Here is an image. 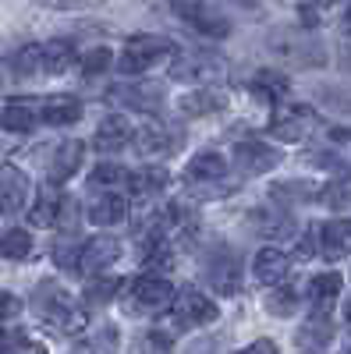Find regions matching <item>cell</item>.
<instances>
[{"mask_svg": "<svg viewBox=\"0 0 351 354\" xmlns=\"http://www.w3.org/2000/svg\"><path fill=\"white\" fill-rule=\"evenodd\" d=\"M64 202H68V195H64V192H57V188H50V185H46V188H39V195L33 198V205H28L25 220L33 223V227H39V230L61 227Z\"/></svg>", "mask_w": 351, "mask_h": 354, "instance_id": "e0dca14e", "label": "cell"}, {"mask_svg": "<svg viewBox=\"0 0 351 354\" xmlns=\"http://www.w3.org/2000/svg\"><path fill=\"white\" fill-rule=\"evenodd\" d=\"M121 290H125V277H93V280H85V290H82V301L89 305V308H100L114 298H121Z\"/></svg>", "mask_w": 351, "mask_h": 354, "instance_id": "f546056e", "label": "cell"}, {"mask_svg": "<svg viewBox=\"0 0 351 354\" xmlns=\"http://www.w3.org/2000/svg\"><path fill=\"white\" fill-rule=\"evenodd\" d=\"M0 354H50V347L28 330H4L0 333Z\"/></svg>", "mask_w": 351, "mask_h": 354, "instance_id": "1f68e13d", "label": "cell"}, {"mask_svg": "<svg viewBox=\"0 0 351 354\" xmlns=\"http://www.w3.org/2000/svg\"><path fill=\"white\" fill-rule=\"evenodd\" d=\"M33 252H36L33 230H25V227H8V230H0V259L25 262V259H33Z\"/></svg>", "mask_w": 351, "mask_h": 354, "instance_id": "f1b7e54d", "label": "cell"}, {"mask_svg": "<svg viewBox=\"0 0 351 354\" xmlns=\"http://www.w3.org/2000/svg\"><path fill=\"white\" fill-rule=\"evenodd\" d=\"M298 305H302V294L295 290V287H273V290H267V298H262V308H267L270 315H277V319H287V315H295L298 312Z\"/></svg>", "mask_w": 351, "mask_h": 354, "instance_id": "d6a6232c", "label": "cell"}, {"mask_svg": "<svg viewBox=\"0 0 351 354\" xmlns=\"http://www.w3.org/2000/svg\"><path fill=\"white\" fill-rule=\"evenodd\" d=\"M174 15L185 18L195 32L210 36V39H227L231 36V18L213 4H174Z\"/></svg>", "mask_w": 351, "mask_h": 354, "instance_id": "7c38bea8", "label": "cell"}, {"mask_svg": "<svg viewBox=\"0 0 351 354\" xmlns=\"http://www.w3.org/2000/svg\"><path fill=\"white\" fill-rule=\"evenodd\" d=\"M132 138H135V124L128 121V113H107L96 124L93 145L100 153H121V149L132 145Z\"/></svg>", "mask_w": 351, "mask_h": 354, "instance_id": "9a60e30c", "label": "cell"}, {"mask_svg": "<svg viewBox=\"0 0 351 354\" xmlns=\"http://www.w3.org/2000/svg\"><path fill=\"white\" fill-rule=\"evenodd\" d=\"M227 75V61L220 53H210V50H195V53H178L170 64V78L174 82H185L195 88H213L220 78Z\"/></svg>", "mask_w": 351, "mask_h": 354, "instance_id": "277c9868", "label": "cell"}, {"mask_svg": "<svg viewBox=\"0 0 351 354\" xmlns=\"http://www.w3.org/2000/svg\"><path fill=\"white\" fill-rule=\"evenodd\" d=\"M344 15H348V21H351V8H348V11H344Z\"/></svg>", "mask_w": 351, "mask_h": 354, "instance_id": "ee69618b", "label": "cell"}, {"mask_svg": "<svg viewBox=\"0 0 351 354\" xmlns=\"http://www.w3.org/2000/svg\"><path fill=\"white\" fill-rule=\"evenodd\" d=\"M163 57H178V46L163 36H132L125 43V50L117 53L114 68L121 75H145L150 68H156Z\"/></svg>", "mask_w": 351, "mask_h": 354, "instance_id": "3957f363", "label": "cell"}, {"mask_svg": "<svg viewBox=\"0 0 351 354\" xmlns=\"http://www.w3.org/2000/svg\"><path fill=\"white\" fill-rule=\"evenodd\" d=\"M121 259V241L114 234H96V238L82 241V259H78V273L82 277H103L107 266Z\"/></svg>", "mask_w": 351, "mask_h": 354, "instance_id": "8fae6325", "label": "cell"}, {"mask_svg": "<svg viewBox=\"0 0 351 354\" xmlns=\"http://www.w3.org/2000/svg\"><path fill=\"white\" fill-rule=\"evenodd\" d=\"M185 177L192 185H220L227 177V156L217 153V149H202L188 160L185 167Z\"/></svg>", "mask_w": 351, "mask_h": 354, "instance_id": "d6986e66", "label": "cell"}, {"mask_svg": "<svg viewBox=\"0 0 351 354\" xmlns=\"http://www.w3.org/2000/svg\"><path fill=\"white\" fill-rule=\"evenodd\" d=\"M15 315H21V298L11 294V290H0V322L15 319Z\"/></svg>", "mask_w": 351, "mask_h": 354, "instance_id": "60d3db41", "label": "cell"}, {"mask_svg": "<svg viewBox=\"0 0 351 354\" xmlns=\"http://www.w3.org/2000/svg\"><path fill=\"white\" fill-rule=\"evenodd\" d=\"M202 280H206L217 294H224V298H231V294L242 290V259L234 255L231 248H217L206 255V262H202Z\"/></svg>", "mask_w": 351, "mask_h": 354, "instance_id": "52a82bcc", "label": "cell"}, {"mask_svg": "<svg viewBox=\"0 0 351 354\" xmlns=\"http://www.w3.org/2000/svg\"><path fill=\"white\" fill-rule=\"evenodd\" d=\"M330 340H334V319L327 312H312L298 330V347L302 351H323Z\"/></svg>", "mask_w": 351, "mask_h": 354, "instance_id": "484cf974", "label": "cell"}, {"mask_svg": "<svg viewBox=\"0 0 351 354\" xmlns=\"http://www.w3.org/2000/svg\"><path fill=\"white\" fill-rule=\"evenodd\" d=\"M344 315H348V322H351V301H348V308H344Z\"/></svg>", "mask_w": 351, "mask_h": 354, "instance_id": "7bdbcfd3", "label": "cell"}, {"mask_svg": "<svg viewBox=\"0 0 351 354\" xmlns=\"http://www.w3.org/2000/svg\"><path fill=\"white\" fill-rule=\"evenodd\" d=\"M174 298H178V290H174V283L163 273H142L135 280H125V290H121L128 315H156L170 308Z\"/></svg>", "mask_w": 351, "mask_h": 354, "instance_id": "7a4b0ae2", "label": "cell"}, {"mask_svg": "<svg viewBox=\"0 0 351 354\" xmlns=\"http://www.w3.org/2000/svg\"><path fill=\"white\" fill-rule=\"evenodd\" d=\"M82 113H85V106L71 93H57V96H46L39 103V117H43V124H50V128H71V124L82 121Z\"/></svg>", "mask_w": 351, "mask_h": 354, "instance_id": "ac0fdd59", "label": "cell"}, {"mask_svg": "<svg viewBox=\"0 0 351 354\" xmlns=\"http://www.w3.org/2000/svg\"><path fill=\"white\" fill-rule=\"evenodd\" d=\"M78 259H82L78 234H64V238L53 245V262L61 266V270H75V273H78Z\"/></svg>", "mask_w": 351, "mask_h": 354, "instance_id": "74e56055", "label": "cell"}, {"mask_svg": "<svg viewBox=\"0 0 351 354\" xmlns=\"http://www.w3.org/2000/svg\"><path fill=\"white\" fill-rule=\"evenodd\" d=\"M28 305H33V312L46 322V326H53L64 337H82L85 326H89V315H85V308L78 305V298L57 280H39L33 287Z\"/></svg>", "mask_w": 351, "mask_h": 354, "instance_id": "6da1fadb", "label": "cell"}, {"mask_svg": "<svg viewBox=\"0 0 351 354\" xmlns=\"http://www.w3.org/2000/svg\"><path fill=\"white\" fill-rule=\"evenodd\" d=\"M36 106H39V103H33V100H25V103H8L4 110H0V131L33 135V131L43 124V117H39Z\"/></svg>", "mask_w": 351, "mask_h": 354, "instance_id": "ffe728a7", "label": "cell"}, {"mask_svg": "<svg viewBox=\"0 0 351 354\" xmlns=\"http://www.w3.org/2000/svg\"><path fill=\"white\" fill-rule=\"evenodd\" d=\"M121 185H128V170L121 167V163H96L93 167V174H89V188H107V195L114 192V188H121Z\"/></svg>", "mask_w": 351, "mask_h": 354, "instance_id": "8d00e7d4", "label": "cell"}, {"mask_svg": "<svg viewBox=\"0 0 351 354\" xmlns=\"http://www.w3.org/2000/svg\"><path fill=\"white\" fill-rule=\"evenodd\" d=\"M316 128L312 106H277L270 117V135L280 142H302Z\"/></svg>", "mask_w": 351, "mask_h": 354, "instance_id": "4fadbf2b", "label": "cell"}, {"mask_svg": "<svg viewBox=\"0 0 351 354\" xmlns=\"http://www.w3.org/2000/svg\"><path fill=\"white\" fill-rule=\"evenodd\" d=\"M323 202L330 205L334 213L351 209V177H341V181L327 185V188H323Z\"/></svg>", "mask_w": 351, "mask_h": 354, "instance_id": "f35d334b", "label": "cell"}, {"mask_svg": "<svg viewBox=\"0 0 351 354\" xmlns=\"http://www.w3.org/2000/svg\"><path fill=\"white\" fill-rule=\"evenodd\" d=\"M135 351H138V354H170V337L150 330V333L138 337V347H135Z\"/></svg>", "mask_w": 351, "mask_h": 354, "instance_id": "ab89813d", "label": "cell"}, {"mask_svg": "<svg viewBox=\"0 0 351 354\" xmlns=\"http://www.w3.org/2000/svg\"><path fill=\"white\" fill-rule=\"evenodd\" d=\"M234 354H280V347L270 340V337H259V340H252L249 347H242V351H234Z\"/></svg>", "mask_w": 351, "mask_h": 354, "instance_id": "b9f144b4", "label": "cell"}, {"mask_svg": "<svg viewBox=\"0 0 351 354\" xmlns=\"http://www.w3.org/2000/svg\"><path fill=\"white\" fill-rule=\"evenodd\" d=\"M110 100L125 110H138V113H160L163 110V85L160 82H121L117 88H110Z\"/></svg>", "mask_w": 351, "mask_h": 354, "instance_id": "9c48e42d", "label": "cell"}, {"mask_svg": "<svg viewBox=\"0 0 351 354\" xmlns=\"http://www.w3.org/2000/svg\"><path fill=\"white\" fill-rule=\"evenodd\" d=\"M110 64H114V50H110V46H93V50H85V53L78 57V75L93 82V78L107 75Z\"/></svg>", "mask_w": 351, "mask_h": 354, "instance_id": "e575fe53", "label": "cell"}, {"mask_svg": "<svg viewBox=\"0 0 351 354\" xmlns=\"http://www.w3.org/2000/svg\"><path fill=\"white\" fill-rule=\"evenodd\" d=\"M128 209H132V202L125 195H117V192H103L93 205H89V223L96 227H114V223H125L128 220Z\"/></svg>", "mask_w": 351, "mask_h": 354, "instance_id": "d4e9b609", "label": "cell"}, {"mask_svg": "<svg viewBox=\"0 0 351 354\" xmlns=\"http://www.w3.org/2000/svg\"><path fill=\"white\" fill-rule=\"evenodd\" d=\"M291 270H295V259H291L280 245H267V248H259L255 259H252V280L262 283V287H284Z\"/></svg>", "mask_w": 351, "mask_h": 354, "instance_id": "30bf717a", "label": "cell"}, {"mask_svg": "<svg viewBox=\"0 0 351 354\" xmlns=\"http://www.w3.org/2000/svg\"><path fill=\"white\" fill-rule=\"evenodd\" d=\"M341 290H344V280H341V273H316V277L309 280L305 298H309L312 312H327V315H330L334 301L341 298Z\"/></svg>", "mask_w": 351, "mask_h": 354, "instance_id": "603a6c76", "label": "cell"}, {"mask_svg": "<svg viewBox=\"0 0 351 354\" xmlns=\"http://www.w3.org/2000/svg\"><path fill=\"white\" fill-rule=\"evenodd\" d=\"M135 145L153 156V160H167L181 149V128H174L167 121H160V117H153V121H145L135 128Z\"/></svg>", "mask_w": 351, "mask_h": 354, "instance_id": "ba28073f", "label": "cell"}, {"mask_svg": "<svg viewBox=\"0 0 351 354\" xmlns=\"http://www.w3.org/2000/svg\"><path fill=\"white\" fill-rule=\"evenodd\" d=\"M0 88H4V82H0Z\"/></svg>", "mask_w": 351, "mask_h": 354, "instance_id": "f6af8a7d", "label": "cell"}, {"mask_svg": "<svg viewBox=\"0 0 351 354\" xmlns=\"http://www.w3.org/2000/svg\"><path fill=\"white\" fill-rule=\"evenodd\" d=\"M82 160H85V142H82V138H64V142L53 149V156H50V167H46L50 185L57 188V185L71 181V177L78 174V167H82Z\"/></svg>", "mask_w": 351, "mask_h": 354, "instance_id": "2e32d148", "label": "cell"}, {"mask_svg": "<svg viewBox=\"0 0 351 354\" xmlns=\"http://www.w3.org/2000/svg\"><path fill=\"white\" fill-rule=\"evenodd\" d=\"M249 88H252V93L262 100V103H280L284 96H287V78L284 75H277V71H255V78L249 82Z\"/></svg>", "mask_w": 351, "mask_h": 354, "instance_id": "4dcf8cb0", "label": "cell"}, {"mask_svg": "<svg viewBox=\"0 0 351 354\" xmlns=\"http://www.w3.org/2000/svg\"><path fill=\"white\" fill-rule=\"evenodd\" d=\"M231 160H234V167H238L242 174L259 177V174H270L273 167H280L284 153L267 138H242V142H234Z\"/></svg>", "mask_w": 351, "mask_h": 354, "instance_id": "8992f818", "label": "cell"}, {"mask_svg": "<svg viewBox=\"0 0 351 354\" xmlns=\"http://www.w3.org/2000/svg\"><path fill=\"white\" fill-rule=\"evenodd\" d=\"M78 43L75 39H50L43 43V75H64L78 64Z\"/></svg>", "mask_w": 351, "mask_h": 354, "instance_id": "cb8c5ba5", "label": "cell"}, {"mask_svg": "<svg viewBox=\"0 0 351 354\" xmlns=\"http://www.w3.org/2000/svg\"><path fill=\"white\" fill-rule=\"evenodd\" d=\"M4 68L15 75V78H33V75H43V46L36 43H25L11 53H4Z\"/></svg>", "mask_w": 351, "mask_h": 354, "instance_id": "4316f807", "label": "cell"}, {"mask_svg": "<svg viewBox=\"0 0 351 354\" xmlns=\"http://www.w3.org/2000/svg\"><path fill=\"white\" fill-rule=\"evenodd\" d=\"M224 106H227V93L220 85H213V88H188V93L178 100V110L185 117H210V113H217Z\"/></svg>", "mask_w": 351, "mask_h": 354, "instance_id": "44dd1931", "label": "cell"}, {"mask_svg": "<svg viewBox=\"0 0 351 354\" xmlns=\"http://www.w3.org/2000/svg\"><path fill=\"white\" fill-rule=\"evenodd\" d=\"M259 220V234L262 238H287V234H295V220H291V213L284 209H267V213H255Z\"/></svg>", "mask_w": 351, "mask_h": 354, "instance_id": "d590c367", "label": "cell"}, {"mask_svg": "<svg viewBox=\"0 0 351 354\" xmlns=\"http://www.w3.org/2000/svg\"><path fill=\"white\" fill-rule=\"evenodd\" d=\"M319 255L330 262L351 255V220H327L319 227Z\"/></svg>", "mask_w": 351, "mask_h": 354, "instance_id": "7402d4cb", "label": "cell"}, {"mask_svg": "<svg viewBox=\"0 0 351 354\" xmlns=\"http://www.w3.org/2000/svg\"><path fill=\"white\" fill-rule=\"evenodd\" d=\"M33 195L28 174L15 163H0V216H15Z\"/></svg>", "mask_w": 351, "mask_h": 354, "instance_id": "5bb4252c", "label": "cell"}, {"mask_svg": "<svg viewBox=\"0 0 351 354\" xmlns=\"http://www.w3.org/2000/svg\"><path fill=\"white\" fill-rule=\"evenodd\" d=\"M170 319H174L178 330H202V326H210V322L220 319V308H217V301L210 298V294H202L199 287H188L174 298Z\"/></svg>", "mask_w": 351, "mask_h": 354, "instance_id": "5b68a950", "label": "cell"}, {"mask_svg": "<svg viewBox=\"0 0 351 354\" xmlns=\"http://www.w3.org/2000/svg\"><path fill=\"white\" fill-rule=\"evenodd\" d=\"M82 351L85 354H121V330H117L114 322H107V326H100L93 337H85Z\"/></svg>", "mask_w": 351, "mask_h": 354, "instance_id": "836d02e7", "label": "cell"}, {"mask_svg": "<svg viewBox=\"0 0 351 354\" xmlns=\"http://www.w3.org/2000/svg\"><path fill=\"white\" fill-rule=\"evenodd\" d=\"M128 185L138 198H156L170 185V174H167V167H138L135 174H128Z\"/></svg>", "mask_w": 351, "mask_h": 354, "instance_id": "83f0119b", "label": "cell"}]
</instances>
